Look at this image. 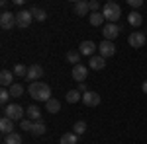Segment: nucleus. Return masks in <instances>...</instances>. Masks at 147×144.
Instances as JSON below:
<instances>
[{
	"mask_svg": "<svg viewBox=\"0 0 147 144\" xmlns=\"http://www.w3.org/2000/svg\"><path fill=\"white\" fill-rule=\"evenodd\" d=\"M30 12H32L34 20H37V22H45V18H47L45 10H39L37 6H32V8H30Z\"/></svg>",
	"mask_w": 147,
	"mask_h": 144,
	"instance_id": "obj_23",
	"label": "nucleus"
},
{
	"mask_svg": "<svg viewBox=\"0 0 147 144\" xmlns=\"http://www.w3.org/2000/svg\"><path fill=\"white\" fill-rule=\"evenodd\" d=\"M10 96L12 98H20V96H24V86L22 84H14L10 88Z\"/></svg>",
	"mask_w": 147,
	"mask_h": 144,
	"instance_id": "obj_29",
	"label": "nucleus"
},
{
	"mask_svg": "<svg viewBox=\"0 0 147 144\" xmlns=\"http://www.w3.org/2000/svg\"><path fill=\"white\" fill-rule=\"evenodd\" d=\"M32 127H34V121H30V119L20 121V129H22V131H32Z\"/></svg>",
	"mask_w": 147,
	"mask_h": 144,
	"instance_id": "obj_31",
	"label": "nucleus"
},
{
	"mask_svg": "<svg viewBox=\"0 0 147 144\" xmlns=\"http://www.w3.org/2000/svg\"><path fill=\"white\" fill-rule=\"evenodd\" d=\"M14 127H16V125H14L12 119H8V117H2V119H0V131H2L4 136L14 133Z\"/></svg>",
	"mask_w": 147,
	"mask_h": 144,
	"instance_id": "obj_13",
	"label": "nucleus"
},
{
	"mask_svg": "<svg viewBox=\"0 0 147 144\" xmlns=\"http://www.w3.org/2000/svg\"><path fill=\"white\" fill-rule=\"evenodd\" d=\"M141 90H143V94H147V80L143 82V84H141Z\"/></svg>",
	"mask_w": 147,
	"mask_h": 144,
	"instance_id": "obj_35",
	"label": "nucleus"
},
{
	"mask_svg": "<svg viewBox=\"0 0 147 144\" xmlns=\"http://www.w3.org/2000/svg\"><path fill=\"white\" fill-rule=\"evenodd\" d=\"M88 6H90L92 12H98V10H100V2H98V0H90V2H88Z\"/></svg>",
	"mask_w": 147,
	"mask_h": 144,
	"instance_id": "obj_32",
	"label": "nucleus"
},
{
	"mask_svg": "<svg viewBox=\"0 0 147 144\" xmlns=\"http://www.w3.org/2000/svg\"><path fill=\"white\" fill-rule=\"evenodd\" d=\"M147 41V35L141 33V31H131L129 33V37H127V43H129V47H134V49H139V47H143Z\"/></svg>",
	"mask_w": 147,
	"mask_h": 144,
	"instance_id": "obj_6",
	"label": "nucleus"
},
{
	"mask_svg": "<svg viewBox=\"0 0 147 144\" xmlns=\"http://www.w3.org/2000/svg\"><path fill=\"white\" fill-rule=\"evenodd\" d=\"M73 10H75V16H88L90 6H88V2H86V0H79V2H75Z\"/></svg>",
	"mask_w": 147,
	"mask_h": 144,
	"instance_id": "obj_12",
	"label": "nucleus"
},
{
	"mask_svg": "<svg viewBox=\"0 0 147 144\" xmlns=\"http://www.w3.org/2000/svg\"><path fill=\"white\" fill-rule=\"evenodd\" d=\"M45 131H47L45 123L39 119V121H34V127H32V131H30V133L34 134V136H41V134H45Z\"/></svg>",
	"mask_w": 147,
	"mask_h": 144,
	"instance_id": "obj_15",
	"label": "nucleus"
},
{
	"mask_svg": "<svg viewBox=\"0 0 147 144\" xmlns=\"http://www.w3.org/2000/svg\"><path fill=\"white\" fill-rule=\"evenodd\" d=\"M120 31H122V27H120L118 23H106L104 29H102V35H104L106 41H114V39L120 35Z\"/></svg>",
	"mask_w": 147,
	"mask_h": 144,
	"instance_id": "obj_5",
	"label": "nucleus"
},
{
	"mask_svg": "<svg viewBox=\"0 0 147 144\" xmlns=\"http://www.w3.org/2000/svg\"><path fill=\"white\" fill-rule=\"evenodd\" d=\"M98 49V45H94L92 41H82V43L79 45V51L80 55H86V56H92V53Z\"/></svg>",
	"mask_w": 147,
	"mask_h": 144,
	"instance_id": "obj_14",
	"label": "nucleus"
},
{
	"mask_svg": "<svg viewBox=\"0 0 147 144\" xmlns=\"http://www.w3.org/2000/svg\"><path fill=\"white\" fill-rule=\"evenodd\" d=\"M4 144H24V142H22V136L18 133H12V134L4 136Z\"/></svg>",
	"mask_w": 147,
	"mask_h": 144,
	"instance_id": "obj_25",
	"label": "nucleus"
},
{
	"mask_svg": "<svg viewBox=\"0 0 147 144\" xmlns=\"http://www.w3.org/2000/svg\"><path fill=\"white\" fill-rule=\"evenodd\" d=\"M12 72L10 70H2V72H0V84H2V88H8V86H14V84H12Z\"/></svg>",
	"mask_w": 147,
	"mask_h": 144,
	"instance_id": "obj_18",
	"label": "nucleus"
},
{
	"mask_svg": "<svg viewBox=\"0 0 147 144\" xmlns=\"http://www.w3.org/2000/svg\"><path fill=\"white\" fill-rule=\"evenodd\" d=\"M26 113H28V119H30V121H39V119H41V109H39L37 105H30V107L26 109Z\"/></svg>",
	"mask_w": 147,
	"mask_h": 144,
	"instance_id": "obj_16",
	"label": "nucleus"
},
{
	"mask_svg": "<svg viewBox=\"0 0 147 144\" xmlns=\"http://www.w3.org/2000/svg\"><path fill=\"white\" fill-rule=\"evenodd\" d=\"M80 51H67V60L69 62H73V66H77L79 64V60H80Z\"/></svg>",
	"mask_w": 147,
	"mask_h": 144,
	"instance_id": "obj_26",
	"label": "nucleus"
},
{
	"mask_svg": "<svg viewBox=\"0 0 147 144\" xmlns=\"http://www.w3.org/2000/svg\"><path fill=\"white\" fill-rule=\"evenodd\" d=\"M80 92V94H86V92H88V88H86V84H84V82H82V84H79V88H77Z\"/></svg>",
	"mask_w": 147,
	"mask_h": 144,
	"instance_id": "obj_34",
	"label": "nucleus"
},
{
	"mask_svg": "<svg viewBox=\"0 0 147 144\" xmlns=\"http://www.w3.org/2000/svg\"><path fill=\"white\" fill-rule=\"evenodd\" d=\"M45 109L49 111V113H59V111H61V103H59V100L51 98V100L45 103Z\"/></svg>",
	"mask_w": 147,
	"mask_h": 144,
	"instance_id": "obj_21",
	"label": "nucleus"
},
{
	"mask_svg": "<svg viewBox=\"0 0 147 144\" xmlns=\"http://www.w3.org/2000/svg\"><path fill=\"white\" fill-rule=\"evenodd\" d=\"M104 23V16H102V12H90V25L94 27H98Z\"/></svg>",
	"mask_w": 147,
	"mask_h": 144,
	"instance_id": "obj_24",
	"label": "nucleus"
},
{
	"mask_svg": "<svg viewBox=\"0 0 147 144\" xmlns=\"http://www.w3.org/2000/svg\"><path fill=\"white\" fill-rule=\"evenodd\" d=\"M127 4H129L131 8H139V6L143 4V0H127Z\"/></svg>",
	"mask_w": 147,
	"mask_h": 144,
	"instance_id": "obj_33",
	"label": "nucleus"
},
{
	"mask_svg": "<svg viewBox=\"0 0 147 144\" xmlns=\"http://www.w3.org/2000/svg\"><path fill=\"white\" fill-rule=\"evenodd\" d=\"M28 94L34 98V100H37V101H49L51 100V88L47 86L45 82H32L30 86H28Z\"/></svg>",
	"mask_w": 147,
	"mask_h": 144,
	"instance_id": "obj_1",
	"label": "nucleus"
},
{
	"mask_svg": "<svg viewBox=\"0 0 147 144\" xmlns=\"http://www.w3.org/2000/svg\"><path fill=\"white\" fill-rule=\"evenodd\" d=\"M32 22H34V16H32L30 10H20L18 14H16V25H18V27L26 29V27H30Z\"/></svg>",
	"mask_w": 147,
	"mask_h": 144,
	"instance_id": "obj_4",
	"label": "nucleus"
},
{
	"mask_svg": "<svg viewBox=\"0 0 147 144\" xmlns=\"http://www.w3.org/2000/svg\"><path fill=\"white\" fill-rule=\"evenodd\" d=\"M86 76H88V66H84V64H77V66H73V78L79 82V84H82L84 80H86Z\"/></svg>",
	"mask_w": 147,
	"mask_h": 144,
	"instance_id": "obj_10",
	"label": "nucleus"
},
{
	"mask_svg": "<svg viewBox=\"0 0 147 144\" xmlns=\"http://www.w3.org/2000/svg\"><path fill=\"white\" fill-rule=\"evenodd\" d=\"M127 23H129V25H134V27H139V25L143 23L141 14H139V12H131V14H127Z\"/></svg>",
	"mask_w": 147,
	"mask_h": 144,
	"instance_id": "obj_19",
	"label": "nucleus"
},
{
	"mask_svg": "<svg viewBox=\"0 0 147 144\" xmlns=\"http://www.w3.org/2000/svg\"><path fill=\"white\" fill-rule=\"evenodd\" d=\"M0 27L2 29H12V27H16V14H12V12H2V16H0Z\"/></svg>",
	"mask_w": 147,
	"mask_h": 144,
	"instance_id": "obj_7",
	"label": "nucleus"
},
{
	"mask_svg": "<svg viewBox=\"0 0 147 144\" xmlns=\"http://www.w3.org/2000/svg\"><path fill=\"white\" fill-rule=\"evenodd\" d=\"M82 103L88 105V107H96V105H100V96L96 92L88 90L86 94H82Z\"/></svg>",
	"mask_w": 147,
	"mask_h": 144,
	"instance_id": "obj_9",
	"label": "nucleus"
},
{
	"mask_svg": "<svg viewBox=\"0 0 147 144\" xmlns=\"http://www.w3.org/2000/svg\"><path fill=\"white\" fill-rule=\"evenodd\" d=\"M106 66V58L104 56H90V68L92 70H102V68Z\"/></svg>",
	"mask_w": 147,
	"mask_h": 144,
	"instance_id": "obj_17",
	"label": "nucleus"
},
{
	"mask_svg": "<svg viewBox=\"0 0 147 144\" xmlns=\"http://www.w3.org/2000/svg\"><path fill=\"white\" fill-rule=\"evenodd\" d=\"M65 100H67L69 103H77V101H80V100H82V94H80L79 90H71V92H67Z\"/></svg>",
	"mask_w": 147,
	"mask_h": 144,
	"instance_id": "obj_22",
	"label": "nucleus"
},
{
	"mask_svg": "<svg viewBox=\"0 0 147 144\" xmlns=\"http://www.w3.org/2000/svg\"><path fill=\"white\" fill-rule=\"evenodd\" d=\"M28 68L30 66H26V64H16L14 66V74L18 78H28Z\"/></svg>",
	"mask_w": 147,
	"mask_h": 144,
	"instance_id": "obj_27",
	"label": "nucleus"
},
{
	"mask_svg": "<svg viewBox=\"0 0 147 144\" xmlns=\"http://www.w3.org/2000/svg\"><path fill=\"white\" fill-rule=\"evenodd\" d=\"M77 142H79V136L75 133H65L59 140V144H77Z\"/></svg>",
	"mask_w": 147,
	"mask_h": 144,
	"instance_id": "obj_20",
	"label": "nucleus"
},
{
	"mask_svg": "<svg viewBox=\"0 0 147 144\" xmlns=\"http://www.w3.org/2000/svg\"><path fill=\"white\" fill-rule=\"evenodd\" d=\"M8 100H10V92H8L6 88H2V90H0V101H2L4 107L8 105Z\"/></svg>",
	"mask_w": 147,
	"mask_h": 144,
	"instance_id": "obj_30",
	"label": "nucleus"
},
{
	"mask_svg": "<svg viewBox=\"0 0 147 144\" xmlns=\"http://www.w3.org/2000/svg\"><path fill=\"white\" fill-rule=\"evenodd\" d=\"M73 133L77 134V136H79V134H84L86 133V123L84 121H77L75 125H73Z\"/></svg>",
	"mask_w": 147,
	"mask_h": 144,
	"instance_id": "obj_28",
	"label": "nucleus"
},
{
	"mask_svg": "<svg viewBox=\"0 0 147 144\" xmlns=\"http://www.w3.org/2000/svg\"><path fill=\"white\" fill-rule=\"evenodd\" d=\"M2 113H4V117H8L12 121H24L26 109H24L22 105H18V103H8V105L2 109Z\"/></svg>",
	"mask_w": 147,
	"mask_h": 144,
	"instance_id": "obj_3",
	"label": "nucleus"
},
{
	"mask_svg": "<svg viewBox=\"0 0 147 144\" xmlns=\"http://www.w3.org/2000/svg\"><path fill=\"white\" fill-rule=\"evenodd\" d=\"M39 78H43V66L39 64H32L28 68V80L32 82H39Z\"/></svg>",
	"mask_w": 147,
	"mask_h": 144,
	"instance_id": "obj_11",
	"label": "nucleus"
},
{
	"mask_svg": "<svg viewBox=\"0 0 147 144\" xmlns=\"http://www.w3.org/2000/svg\"><path fill=\"white\" fill-rule=\"evenodd\" d=\"M98 51H100V56L108 58V56L116 55V45H114V41H106V39H104V41L98 45Z\"/></svg>",
	"mask_w": 147,
	"mask_h": 144,
	"instance_id": "obj_8",
	"label": "nucleus"
},
{
	"mask_svg": "<svg viewBox=\"0 0 147 144\" xmlns=\"http://www.w3.org/2000/svg\"><path fill=\"white\" fill-rule=\"evenodd\" d=\"M102 16L104 20H108V23H116L120 18H122V8L118 2H106L102 6Z\"/></svg>",
	"mask_w": 147,
	"mask_h": 144,
	"instance_id": "obj_2",
	"label": "nucleus"
}]
</instances>
